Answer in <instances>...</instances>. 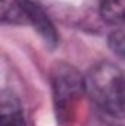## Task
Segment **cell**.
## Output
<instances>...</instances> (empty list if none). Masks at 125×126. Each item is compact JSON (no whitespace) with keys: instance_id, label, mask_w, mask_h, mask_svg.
I'll list each match as a JSON object with an SVG mask.
<instances>
[{"instance_id":"6da1fadb","label":"cell","mask_w":125,"mask_h":126,"mask_svg":"<svg viewBox=\"0 0 125 126\" xmlns=\"http://www.w3.org/2000/svg\"><path fill=\"white\" fill-rule=\"evenodd\" d=\"M85 88L103 113L113 119H125V75L116 66L99 64L88 75Z\"/></svg>"},{"instance_id":"7a4b0ae2","label":"cell","mask_w":125,"mask_h":126,"mask_svg":"<svg viewBox=\"0 0 125 126\" xmlns=\"http://www.w3.org/2000/svg\"><path fill=\"white\" fill-rule=\"evenodd\" d=\"M53 82V95L58 117L66 120L69 110L74 107V103L80 98L85 84L81 75L68 64H58L52 75Z\"/></svg>"},{"instance_id":"277c9868","label":"cell","mask_w":125,"mask_h":126,"mask_svg":"<svg viewBox=\"0 0 125 126\" xmlns=\"http://www.w3.org/2000/svg\"><path fill=\"white\" fill-rule=\"evenodd\" d=\"M0 125L1 126H25V117L18 100L12 94L1 95V110H0Z\"/></svg>"},{"instance_id":"3957f363","label":"cell","mask_w":125,"mask_h":126,"mask_svg":"<svg viewBox=\"0 0 125 126\" xmlns=\"http://www.w3.org/2000/svg\"><path fill=\"white\" fill-rule=\"evenodd\" d=\"M18 6L24 12L25 18L32 24V27L44 38L49 46H55L58 43V34L55 25L52 24L49 15L43 10V7L32 0H18Z\"/></svg>"},{"instance_id":"5b68a950","label":"cell","mask_w":125,"mask_h":126,"mask_svg":"<svg viewBox=\"0 0 125 126\" xmlns=\"http://www.w3.org/2000/svg\"><path fill=\"white\" fill-rule=\"evenodd\" d=\"M100 12L106 22L125 28V0H103Z\"/></svg>"},{"instance_id":"8992f818","label":"cell","mask_w":125,"mask_h":126,"mask_svg":"<svg viewBox=\"0 0 125 126\" xmlns=\"http://www.w3.org/2000/svg\"><path fill=\"white\" fill-rule=\"evenodd\" d=\"M109 47L121 57H125V28H118L109 35Z\"/></svg>"}]
</instances>
